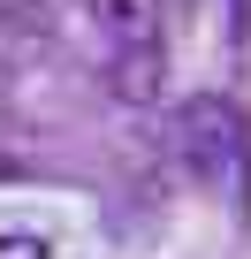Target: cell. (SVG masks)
<instances>
[{"instance_id":"3957f363","label":"cell","mask_w":251,"mask_h":259,"mask_svg":"<svg viewBox=\"0 0 251 259\" xmlns=\"http://www.w3.org/2000/svg\"><path fill=\"white\" fill-rule=\"evenodd\" d=\"M76 16V0H0V31L8 38H54Z\"/></svg>"},{"instance_id":"7a4b0ae2","label":"cell","mask_w":251,"mask_h":259,"mask_svg":"<svg viewBox=\"0 0 251 259\" xmlns=\"http://www.w3.org/2000/svg\"><path fill=\"white\" fill-rule=\"evenodd\" d=\"M175 153L221 206H251V122L228 92H198L175 107Z\"/></svg>"},{"instance_id":"277c9868","label":"cell","mask_w":251,"mask_h":259,"mask_svg":"<svg viewBox=\"0 0 251 259\" xmlns=\"http://www.w3.org/2000/svg\"><path fill=\"white\" fill-rule=\"evenodd\" d=\"M0 259H54L38 236H23V229H0Z\"/></svg>"},{"instance_id":"6da1fadb","label":"cell","mask_w":251,"mask_h":259,"mask_svg":"<svg viewBox=\"0 0 251 259\" xmlns=\"http://www.w3.org/2000/svg\"><path fill=\"white\" fill-rule=\"evenodd\" d=\"M91 54L114 99H153L168 76V8L160 0H84Z\"/></svg>"}]
</instances>
